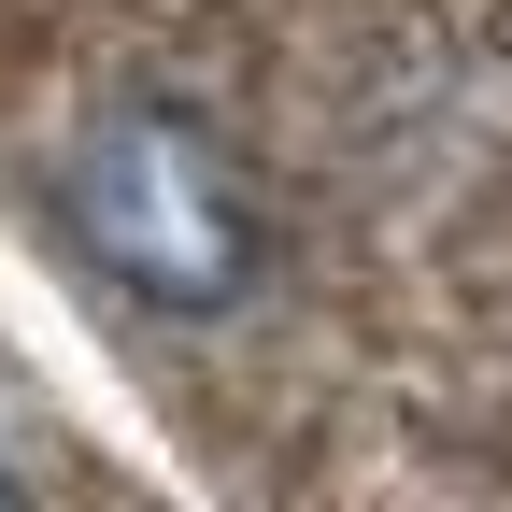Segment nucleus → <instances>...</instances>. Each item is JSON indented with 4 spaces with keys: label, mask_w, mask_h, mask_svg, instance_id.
I'll list each match as a JSON object with an SVG mask.
<instances>
[{
    "label": "nucleus",
    "mask_w": 512,
    "mask_h": 512,
    "mask_svg": "<svg viewBox=\"0 0 512 512\" xmlns=\"http://www.w3.org/2000/svg\"><path fill=\"white\" fill-rule=\"evenodd\" d=\"M43 200H57V242H72L128 313H157V328L242 313L256 285H271V256H285L256 157L228 143L214 114L157 100V86L86 100L72 143H57V171H43Z\"/></svg>",
    "instance_id": "1"
},
{
    "label": "nucleus",
    "mask_w": 512,
    "mask_h": 512,
    "mask_svg": "<svg viewBox=\"0 0 512 512\" xmlns=\"http://www.w3.org/2000/svg\"><path fill=\"white\" fill-rule=\"evenodd\" d=\"M0 484H15V470H0Z\"/></svg>",
    "instance_id": "2"
}]
</instances>
